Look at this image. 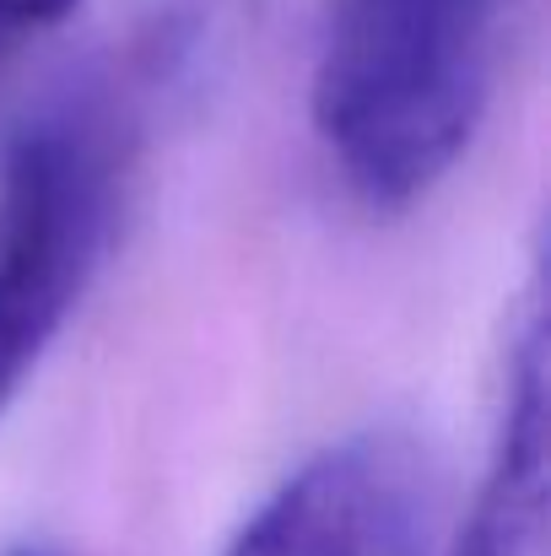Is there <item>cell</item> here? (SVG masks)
<instances>
[{"mask_svg": "<svg viewBox=\"0 0 551 556\" xmlns=\"http://www.w3.org/2000/svg\"><path fill=\"white\" fill-rule=\"evenodd\" d=\"M536 0H330L314 136L367 211H411L476 147Z\"/></svg>", "mask_w": 551, "mask_h": 556, "instance_id": "cell-1", "label": "cell"}, {"mask_svg": "<svg viewBox=\"0 0 551 556\" xmlns=\"http://www.w3.org/2000/svg\"><path fill=\"white\" fill-rule=\"evenodd\" d=\"M163 114L92 54L0 157V416L92 287Z\"/></svg>", "mask_w": 551, "mask_h": 556, "instance_id": "cell-2", "label": "cell"}, {"mask_svg": "<svg viewBox=\"0 0 551 556\" xmlns=\"http://www.w3.org/2000/svg\"><path fill=\"white\" fill-rule=\"evenodd\" d=\"M222 556H443V481L433 448L395 421L309 454Z\"/></svg>", "mask_w": 551, "mask_h": 556, "instance_id": "cell-3", "label": "cell"}, {"mask_svg": "<svg viewBox=\"0 0 551 556\" xmlns=\"http://www.w3.org/2000/svg\"><path fill=\"white\" fill-rule=\"evenodd\" d=\"M443 556H551L547 530V292L530 265L509 308V346L498 372V416L476 497Z\"/></svg>", "mask_w": 551, "mask_h": 556, "instance_id": "cell-4", "label": "cell"}, {"mask_svg": "<svg viewBox=\"0 0 551 556\" xmlns=\"http://www.w3.org/2000/svg\"><path fill=\"white\" fill-rule=\"evenodd\" d=\"M249 27L254 0H120V22L98 54L174 119L227 76Z\"/></svg>", "mask_w": 551, "mask_h": 556, "instance_id": "cell-5", "label": "cell"}, {"mask_svg": "<svg viewBox=\"0 0 551 556\" xmlns=\"http://www.w3.org/2000/svg\"><path fill=\"white\" fill-rule=\"evenodd\" d=\"M82 0H0V71L16 65L33 43L60 33Z\"/></svg>", "mask_w": 551, "mask_h": 556, "instance_id": "cell-6", "label": "cell"}, {"mask_svg": "<svg viewBox=\"0 0 551 556\" xmlns=\"http://www.w3.org/2000/svg\"><path fill=\"white\" fill-rule=\"evenodd\" d=\"M11 556H54V552H43V546H22V552H11Z\"/></svg>", "mask_w": 551, "mask_h": 556, "instance_id": "cell-7", "label": "cell"}]
</instances>
